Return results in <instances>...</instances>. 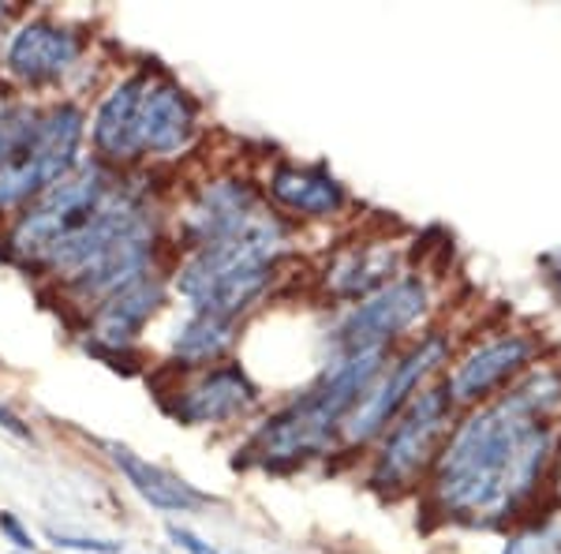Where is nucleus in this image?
Wrapping results in <instances>:
<instances>
[{
  "label": "nucleus",
  "mask_w": 561,
  "mask_h": 554,
  "mask_svg": "<svg viewBox=\"0 0 561 554\" xmlns=\"http://www.w3.org/2000/svg\"><path fill=\"white\" fill-rule=\"evenodd\" d=\"M404 274V244L393 236H370L337 248L319 270V289L337 307H352L375 296L389 281Z\"/></svg>",
  "instance_id": "f3484780"
},
{
  "label": "nucleus",
  "mask_w": 561,
  "mask_h": 554,
  "mask_svg": "<svg viewBox=\"0 0 561 554\" xmlns=\"http://www.w3.org/2000/svg\"><path fill=\"white\" fill-rule=\"evenodd\" d=\"M42 116V102H31V98H8L0 105V166L12 161L15 154L26 147V139L34 135V124Z\"/></svg>",
  "instance_id": "412c9836"
},
{
  "label": "nucleus",
  "mask_w": 561,
  "mask_h": 554,
  "mask_svg": "<svg viewBox=\"0 0 561 554\" xmlns=\"http://www.w3.org/2000/svg\"><path fill=\"white\" fill-rule=\"evenodd\" d=\"M542 352V341L531 330H517V326H505V330L491 333V338L476 341L468 352H460L454 368L446 371L442 386H446L449 402L457 408H476L486 405L502 394L505 386H513L528 368H536Z\"/></svg>",
  "instance_id": "ddd939ff"
},
{
  "label": "nucleus",
  "mask_w": 561,
  "mask_h": 554,
  "mask_svg": "<svg viewBox=\"0 0 561 554\" xmlns=\"http://www.w3.org/2000/svg\"><path fill=\"white\" fill-rule=\"evenodd\" d=\"M102 450H105V457L113 461V468L121 472L124 479H128V487L150 506V510H161V513H198V510H206V506L217 502L214 495H206V490H198L195 484H187V479L176 476V472L153 465V461H147L142 453H135L131 446H124V442L105 439Z\"/></svg>",
  "instance_id": "a211bd4d"
},
{
  "label": "nucleus",
  "mask_w": 561,
  "mask_h": 554,
  "mask_svg": "<svg viewBox=\"0 0 561 554\" xmlns=\"http://www.w3.org/2000/svg\"><path fill=\"white\" fill-rule=\"evenodd\" d=\"M237 341H240V323L187 312L184 323L173 330V341H169V363L187 371V375H192V371H206V368H214V363L229 360Z\"/></svg>",
  "instance_id": "6ab92c4d"
},
{
  "label": "nucleus",
  "mask_w": 561,
  "mask_h": 554,
  "mask_svg": "<svg viewBox=\"0 0 561 554\" xmlns=\"http://www.w3.org/2000/svg\"><path fill=\"white\" fill-rule=\"evenodd\" d=\"M0 427H4L12 439H20V442H34V431H31V423L23 420L15 408H8L4 402H0Z\"/></svg>",
  "instance_id": "393cba45"
},
{
  "label": "nucleus",
  "mask_w": 561,
  "mask_h": 554,
  "mask_svg": "<svg viewBox=\"0 0 561 554\" xmlns=\"http://www.w3.org/2000/svg\"><path fill=\"white\" fill-rule=\"evenodd\" d=\"M169 540H173L184 554H221L217 547H210V543H206L198 532L184 529V524H169Z\"/></svg>",
  "instance_id": "b1692460"
},
{
  "label": "nucleus",
  "mask_w": 561,
  "mask_h": 554,
  "mask_svg": "<svg viewBox=\"0 0 561 554\" xmlns=\"http://www.w3.org/2000/svg\"><path fill=\"white\" fill-rule=\"evenodd\" d=\"M113 180H116V172L87 154L65 180L45 188V192L34 199V203H26L12 222H4L0 256L12 262V267H20L23 274L34 278L53 244H57L60 236H68L98 203H102L105 192L113 188Z\"/></svg>",
  "instance_id": "20e7f679"
},
{
  "label": "nucleus",
  "mask_w": 561,
  "mask_h": 554,
  "mask_svg": "<svg viewBox=\"0 0 561 554\" xmlns=\"http://www.w3.org/2000/svg\"><path fill=\"white\" fill-rule=\"evenodd\" d=\"M161 405L180 427H229L255 412L262 389L243 363L225 360L180 378L169 394H161Z\"/></svg>",
  "instance_id": "4468645a"
},
{
  "label": "nucleus",
  "mask_w": 561,
  "mask_h": 554,
  "mask_svg": "<svg viewBox=\"0 0 561 554\" xmlns=\"http://www.w3.org/2000/svg\"><path fill=\"white\" fill-rule=\"evenodd\" d=\"M434 307L427 278L401 274L378 289L375 296L359 299L352 307H341L330 326V357L333 352H356V349H393L401 338L420 330Z\"/></svg>",
  "instance_id": "9d476101"
},
{
  "label": "nucleus",
  "mask_w": 561,
  "mask_h": 554,
  "mask_svg": "<svg viewBox=\"0 0 561 554\" xmlns=\"http://www.w3.org/2000/svg\"><path fill=\"white\" fill-rule=\"evenodd\" d=\"M150 65H135L108 83L94 102L87 128L90 158H98L113 172H131L139 166V150H135V124H139V98L147 83Z\"/></svg>",
  "instance_id": "dca6fc26"
},
{
  "label": "nucleus",
  "mask_w": 561,
  "mask_h": 554,
  "mask_svg": "<svg viewBox=\"0 0 561 554\" xmlns=\"http://www.w3.org/2000/svg\"><path fill=\"white\" fill-rule=\"evenodd\" d=\"M266 211L270 203L262 195V180L248 177V172H214L180 203L173 225H169V240L180 256H187V251L248 233Z\"/></svg>",
  "instance_id": "1a4fd4ad"
},
{
  "label": "nucleus",
  "mask_w": 561,
  "mask_h": 554,
  "mask_svg": "<svg viewBox=\"0 0 561 554\" xmlns=\"http://www.w3.org/2000/svg\"><path fill=\"white\" fill-rule=\"evenodd\" d=\"M94 34L57 15H23L0 42V83L8 94L31 98L65 90L87 68Z\"/></svg>",
  "instance_id": "423d86ee"
},
{
  "label": "nucleus",
  "mask_w": 561,
  "mask_h": 554,
  "mask_svg": "<svg viewBox=\"0 0 561 554\" xmlns=\"http://www.w3.org/2000/svg\"><path fill=\"white\" fill-rule=\"evenodd\" d=\"M497 554H524V540H520V535H513V540L505 543V547L497 551Z\"/></svg>",
  "instance_id": "bb28decb"
},
{
  "label": "nucleus",
  "mask_w": 561,
  "mask_h": 554,
  "mask_svg": "<svg viewBox=\"0 0 561 554\" xmlns=\"http://www.w3.org/2000/svg\"><path fill=\"white\" fill-rule=\"evenodd\" d=\"M8 26H12V8H8V4H0V42H4Z\"/></svg>",
  "instance_id": "a878e982"
},
{
  "label": "nucleus",
  "mask_w": 561,
  "mask_h": 554,
  "mask_svg": "<svg viewBox=\"0 0 561 554\" xmlns=\"http://www.w3.org/2000/svg\"><path fill=\"white\" fill-rule=\"evenodd\" d=\"M90 113L76 98L42 102L34 135L12 161L0 166V222H12L26 203H34L45 188L65 180L87 158Z\"/></svg>",
  "instance_id": "39448f33"
},
{
  "label": "nucleus",
  "mask_w": 561,
  "mask_h": 554,
  "mask_svg": "<svg viewBox=\"0 0 561 554\" xmlns=\"http://www.w3.org/2000/svg\"><path fill=\"white\" fill-rule=\"evenodd\" d=\"M454 423H457V405L449 402L446 386L442 383L423 386L412 397V405L378 439V450L367 468V484L389 498L420 487L431 476Z\"/></svg>",
  "instance_id": "0eeeda50"
},
{
  "label": "nucleus",
  "mask_w": 561,
  "mask_h": 554,
  "mask_svg": "<svg viewBox=\"0 0 561 554\" xmlns=\"http://www.w3.org/2000/svg\"><path fill=\"white\" fill-rule=\"evenodd\" d=\"M173 296V281L169 270H153V274L131 281L121 293H113L105 304H98L87 319H79V344L87 357L108 363L113 371H131L142 330L158 319L161 307Z\"/></svg>",
  "instance_id": "9b49d317"
},
{
  "label": "nucleus",
  "mask_w": 561,
  "mask_h": 554,
  "mask_svg": "<svg viewBox=\"0 0 561 554\" xmlns=\"http://www.w3.org/2000/svg\"><path fill=\"white\" fill-rule=\"evenodd\" d=\"M554 259H561V251H558ZM550 281H554V285H558V293H561V267H554V270H550Z\"/></svg>",
  "instance_id": "cd10ccee"
},
{
  "label": "nucleus",
  "mask_w": 561,
  "mask_h": 554,
  "mask_svg": "<svg viewBox=\"0 0 561 554\" xmlns=\"http://www.w3.org/2000/svg\"><path fill=\"white\" fill-rule=\"evenodd\" d=\"M262 195L288 222H333L348 211L352 195L325 161L280 158L262 177Z\"/></svg>",
  "instance_id": "2eb2a0df"
},
{
  "label": "nucleus",
  "mask_w": 561,
  "mask_h": 554,
  "mask_svg": "<svg viewBox=\"0 0 561 554\" xmlns=\"http://www.w3.org/2000/svg\"><path fill=\"white\" fill-rule=\"evenodd\" d=\"M446 363H454V338L446 330H427L423 338L409 341V349L393 352L382 375L367 386V394L359 397V405L348 412L345 427H341L337 453L348 450H367L370 442H378L386 434V427L412 405V397L423 386H431V378L438 375Z\"/></svg>",
  "instance_id": "6e6552de"
},
{
  "label": "nucleus",
  "mask_w": 561,
  "mask_h": 554,
  "mask_svg": "<svg viewBox=\"0 0 561 554\" xmlns=\"http://www.w3.org/2000/svg\"><path fill=\"white\" fill-rule=\"evenodd\" d=\"M198 135H203V116L192 90L180 83L176 76L153 68L147 71L139 98V124H135V150H139V166H169L195 150Z\"/></svg>",
  "instance_id": "f8f14e48"
},
{
  "label": "nucleus",
  "mask_w": 561,
  "mask_h": 554,
  "mask_svg": "<svg viewBox=\"0 0 561 554\" xmlns=\"http://www.w3.org/2000/svg\"><path fill=\"white\" fill-rule=\"evenodd\" d=\"M558 431L510 394L457 416L446 446L423 479L427 510L442 521L497 529L528 510L554 476Z\"/></svg>",
  "instance_id": "f257e3e1"
},
{
  "label": "nucleus",
  "mask_w": 561,
  "mask_h": 554,
  "mask_svg": "<svg viewBox=\"0 0 561 554\" xmlns=\"http://www.w3.org/2000/svg\"><path fill=\"white\" fill-rule=\"evenodd\" d=\"M393 357V349H356V352H333L322 375L270 412L255 427V434L243 446V465H259L266 472H293L307 461H319L337 453L341 427L348 412L359 405L367 386L382 375V368Z\"/></svg>",
  "instance_id": "f03ea898"
},
{
  "label": "nucleus",
  "mask_w": 561,
  "mask_h": 554,
  "mask_svg": "<svg viewBox=\"0 0 561 554\" xmlns=\"http://www.w3.org/2000/svg\"><path fill=\"white\" fill-rule=\"evenodd\" d=\"M288 251H293V222L270 206L248 233L180 256L169 270L173 296L184 299L187 312L243 323L277 285Z\"/></svg>",
  "instance_id": "7ed1b4c3"
},
{
  "label": "nucleus",
  "mask_w": 561,
  "mask_h": 554,
  "mask_svg": "<svg viewBox=\"0 0 561 554\" xmlns=\"http://www.w3.org/2000/svg\"><path fill=\"white\" fill-rule=\"evenodd\" d=\"M45 540L57 551H76V554H124L121 540H102V535H71V532H57L49 529Z\"/></svg>",
  "instance_id": "4be33fe9"
},
{
  "label": "nucleus",
  "mask_w": 561,
  "mask_h": 554,
  "mask_svg": "<svg viewBox=\"0 0 561 554\" xmlns=\"http://www.w3.org/2000/svg\"><path fill=\"white\" fill-rule=\"evenodd\" d=\"M554 484L561 490V450H558V461H554Z\"/></svg>",
  "instance_id": "c85d7f7f"
},
{
  "label": "nucleus",
  "mask_w": 561,
  "mask_h": 554,
  "mask_svg": "<svg viewBox=\"0 0 561 554\" xmlns=\"http://www.w3.org/2000/svg\"><path fill=\"white\" fill-rule=\"evenodd\" d=\"M502 394H510L520 408H528L531 416L554 423L561 416V368L554 363H536L517 378L513 386H505Z\"/></svg>",
  "instance_id": "aec40b11"
},
{
  "label": "nucleus",
  "mask_w": 561,
  "mask_h": 554,
  "mask_svg": "<svg viewBox=\"0 0 561 554\" xmlns=\"http://www.w3.org/2000/svg\"><path fill=\"white\" fill-rule=\"evenodd\" d=\"M0 535L12 543L15 554H34V551H38V540L31 535V529H26L20 517L8 513V510H0Z\"/></svg>",
  "instance_id": "5701e85b"
},
{
  "label": "nucleus",
  "mask_w": 561,
  "mask_h": 554,
  "mask_svg": "<svg viewBox=\"0 0 561 554\" xmlns=\"http://www.w3.org/2000/svg\"><path fill=\"white\" fill-rule=\"evenodd\" d=\"M8 98H12V94H8V87H4V83H0V105H4V102H8Z\"/></svg>",
  "instance_id": "c756f323"
}]
</instances>
